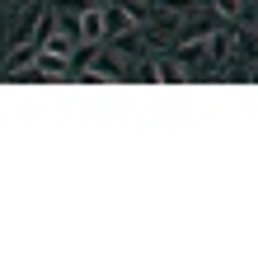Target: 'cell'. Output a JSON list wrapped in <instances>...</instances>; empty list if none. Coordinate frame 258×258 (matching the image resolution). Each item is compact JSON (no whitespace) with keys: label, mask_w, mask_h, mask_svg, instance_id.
I'll return each instance as SVG.
<instances>
[{"label":"cell","mask_w":258,"mask_h":258,"mask_svg":"<svg viewBox=\"0 0 258 258\" xmlns=\"http://www.w3.org/2000/svg\"><path fill=\"white\" fill-rule=\"evenodd\" d=\"M244 10H249L244 0H211V14H216V19H225V24H230V19H239Z\"/></svg>","instance_id":"obj_8"},{"label":"cell","mask_w":258,"mask_h":258,"mask_svg":"<svg viewBox=\"0 0 258 258\" xmlns=\"http://www.w3.org/2000/svg\"><path fill=\"white\" fill-rule=\"evenodd\" d=\"M0 10H10V14H14V10H19V5H14V0H0Z\"/></svg>","instance_id":"obj_9"},{"label":"cell","mask_w":258,"mask_h":258,"mask_svg":"<svg viewBox=\"0 0 258 258\" xmlns=\"http://www.w3.org/2000/svg\"><path fill=\"white\" fill-rule=\"evenodd\" d=\"M75 38L80 42H103V5L85 0L80 14H75Z\"/></svg>","instance_id":"obj_2"},{"label":"cell","mask_w":258,"mask_h":258,"mask_svg":"<svg viewBox=\"0 0 258 258\" xmlns=\"http://www.w3.org/2000/svg\"><path fill=\"white\" fill-rule=\"evenodd\" d=\"M38 52H42L38 42H14V47H10V56H5V61H0V75H5V80H10V75L28 71V66H33V56H38Z\"/></svg>","instance_id":"obj_5"},{"label":"cell","mask_w":258,"mask_h":258,"mask_svg":"<svg viewBox=\"0 0 258 258\" xmlns=\"http://www.w3.org/2000/svg\"><path fill=\"white\" fill-rule=\"evenodd\" d=\"M225 19H216V14H183V24H178V42H202V38H211L221 28Z\"/></svg>","instance_id":"obj_3"},{"label":"cell","mask_w":258,"mask_h":258,"mask_svg":"<svg viewBox=\"0 0 258 258\" xmlns=\"http://www.w3.org/2000/svg\"><path fill=\"white\" fill-rule=\"evenodd\" d=\"M150 71H155V80H164V85L188 80V66L178 61V56H164V52H150Z\"/></svg>","instance_id":"obj_6"},{"label":"cell","mask_w":258,"mask_h":258,"mask_svg":"<svg viewBox=\"0 0 258 258\" xmlns=\"http://www.w3.org/2000/svg\"><path fill=\"white\" fill-rule=\"evenodd\" d=\"M99 5H103V38H113V33H127V28H136L132 10H127V0H99Z\"/></svg>","instance_id":"obj_4"},{"label":"cell","mask_w":258,"mask_h":258,"mask_svg":"<svg viewBox=\"0 0 258 258\" xmlns=\"http://www.w3.org/2000/svg\"><path fill=\"white\" fill-rule=\"evenodd\" d=\"M113 42H117V56H146V33H136V28L113 33Z\"/></svg>","instance_id":"obj_7"},{"label":"cell","mask_w":258,"mask_h":258,"mask_svg":"<svg viewBox=\"0 0 258 258\" xmlns=\"http://www.w3.org/2000/svg\"><path fill=\"white\" fill-rule=\"evenodd\" d=\"M122 75H127V56H117V52H103V47H94L89 66L80 71V80H122Z\"/></svg>","instance_id":"obj_1"}]
</instances>
